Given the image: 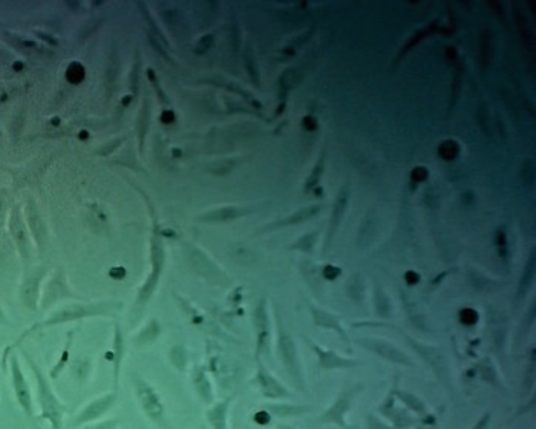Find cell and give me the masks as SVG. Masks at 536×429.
<instances>
[{
	"mask_svg": "<svg viewBox=\"0 0 536 429\" xmlns=\"http://www.w3.org/2000/svg\"><path fill=\"white\" fill-rule=\"evenodd\" d=\"M28 364L31 366L32 373L36 375L37 382V400L40 406V417L48 420L51 429H63V415L66 412V408L62 404L56 393H54L49 380L45 377V374L40 371L37 364L32 360L28 354H26Z\"/></svg>",
	"mask_w": 536,
	"mask_h": 429,
	"instance_id": "6da1fadb",
	"label": "cell"
},
{
	"mask_svg": "<svg viewBox=\"0 0 536 429\" xmlns=\"http://www.w3.org/2000/svg\"><path fill=\"white\" fill-rule=\"evenodd\" d=\"M133 385H135V394H137L138 404H139V406H142L143 412L155 425L167 428L163 402H161L158 393L155 391V388L147 384V382L142 377H137L135 380H133Z\"/></svg>",
	"mask_w": 536,
	"mask_h": 429,
	"instance_id": "7a4b0ae2",
	"label": "cell"
},
{
	"mask_svg": "<svg viewBox=\"0 0 536 429\" xmlns=\"http://www.w3.org/2000/svg\"><path fill=\"white\" fill-rule=\"evenodd\" d=\"M359 388H345L337 395V399L334 400V404L328 408V410L322 414L320 421L328 425H336L344 429H348L346 424V414L350 411L351 404L354 397L357 395Z\"/></svg>",
	"mask_w": 536,
	"mask_h": 429,
	"instance_id": "3957f363",
	"label": "cell"
},
{
	"mask_svg": "<svg viewBox=\"0 0 536 429\" xmlns=\"http://www.w3.org/2000/svg\"><path fill=\"white\" fill-rule=\"evenodd\" d=\"M279 351H280V359H282L287 371L290 373L293 380L296 382V385L299 388H302L304 377H302V370H300L296 345H294L290 334H288L282 327L279 328Z\"/></svg>",
	"mask_w": 536,
	"mask_h": 429,
	"instance_id": "277c9868",
	"label": "cell"
},
{
	"mask_svg": "<svg viewBox=\"0 0 536 429\" xmlns=\"http://www.w3.org/2000/svg\"><path fill=\"white\" fill-rule=\"evenodd\" d=\"M11 380L20 408H22L23 412L26 414V417L32 419V415H34V405H32L31 388L28 380L25 377L22 368L19 365V360L16 359V356L11 358Z\"/></svg>",
	"mask_w": 536,
	"mask_h": 429,
	"instance_id": "5b68a950",
	"label": "cell"
},
{
	"mask_svg": "<svg viewBox=\"0 0 536 429\" xmlns=\"http://www.w3.org/2000/svg\"><path fill=\"white\" fill-rule=\"evenodd\" d=\"M357 342L359 345L366 348V350H370L374 354H377L379 358L385 359L388 362H392V364H397V365L414 366V362L407 358L403 351L399 350L397 346L391 345L390 342H386L383 339L365 338V339H359Z\"/></svg>",
	"mask_w": 536,
	"mask_h": 429,
	"instance_id": "8992f818",
	"label": "cell"
},
{
	"mask_svg": "<svg viewBox=\"0 0 536 429\" xmlns=\"http://www.w3.org/2000/svg\"><path fill=\"white\" fill-rule=\"evenodd\" d=\"M117 397H118L117 393L113 391V393L104 394V395H102V397L89 402V404L77 414V417L74 419L72 426H82L86 424H92V421H96L100 417H103V415L109 411L113 405H115Z\"/></svg>",
	"mask_w": 536,
	"mask_h": 429,
	"instance_id": "52a82bcc",
	"label": "cell"
},
{
	"mask_svg": "<svg viewBox=\"0 0 536 429\" xmlns=\"http://www.w3.org/2000/svg\"><path fill=\"white\" fill-rule=\"evenodd\" d=\"M163 264H164V253H163V247H161L159 239H153L152 244V272L147 278L146 284L142 287V290L138 293V304H144L149 300L152 296V293L155 292V288L158 285L159 280V274L161 270H163Z\"/></svg>",
	"mask_w": 536,
	"mask_h": 429,
	"instance_id": "ba28073f",
	"label": "cell"
},
{
	"mask_svg": "<svg viewBox=\"0 0 536 429\" xmlns=\"http://www.w3.org/2000/svg\"><path fill=\"white\" fill-rule=\"evenodd\" d=\"M111 310V304L109 302H103V304H92V305H74L69 308H65V310H60L56 314H52L49 320L46 322L48 325L52 324H63V322H69V320H76V319H82V318H88L93 316V314H102Z\"/></svg>",
	"mask_w": 536,
	"mask_h": 429,
	"instance_id": "9c48e42d",
	"label": "cell"
},
{
	"mask_svg": "<svg viewBox=\"0 0 536 429\" xmlns=\"http://www.w3.org/2000/svg\"><path fill=\"white\" fill-rule=\"evenodd\" d=\"M311 350L314 354L317 356V365L322 371H333V370H348V368L356 366L359 362L350 359V358H344L339 356L336 351L331 350H325V348L319 346L317 344L311 342Z\"/></svg>",
	"mask_w": 536,
	"mask_h": 429,
	"instance_id": "30bf717a",
	"label": "cell"
},
{
	"mask_svg": "<svg viewBox=\"0 0 536 429\" xmlns=\"http://www.w3.org/2000/svg\"><path fill=\"white\" fill-rule=\"evenodd\" d=\"M348 201H350V184L345 183V186L339 190L336 201H334V206H333V210H331V217H330V226H328V230H326L325 249H328V247H330V243L333 241L334 234H336L339 226L342 223V219H344Z\"/></svg>",
	"mask_w": 536,
	"mask_h": 429,
	"instance_id": "8fae6325",
	"label": "cell"
},
{
	"mask_svg": "<svg viewBox=\"0 0 536 429\" xmlns=\"http://www.w3.org/2000/svg\"><path fill=\"white\" fill-rule=\"evenodd\" d=\"M258 384L260 391L268 399H287L290 397V393L287 391V388L276 380L273 375L268 373L265 368L260 365L258 370Z\"/></svg>",
	"mask_w": 536,
	"mask_h": 429,
	"instance_id": "7c38bea8",
	"label": "cell"
},
{
	"mask_svg": "<svg viewBox=\"0 0 536 429\" xmlns=\"http://www.w3.org/2000/svg\"><path fill=\"white\" fill-rule=\"evenodd\" d=\"M380 412L383 414L385 417L390 419L395 428L406 429V428H410V426H412L415 424V421L410 417V414L405 412V410L395 408V405H394V393L392 391L390 393V395H388L386 400L383 402V405H381Z\"/></svg>",
	"mask_w": 536,
	"mask_h": 429,
	"instance_id": "4fadbf2b",
	"label": "cell"
},
{
	"mask_svg": "<svg viewBox=\"0 0 536 429\" xmlns=\"http://www.w3.org/2000/svg\"><path fill=\"white\" fill-rule=\"evenodd\" d=\"M311 314H313L314 324H316L317 327L325 328V330L336 331L339 336L346 342V344L350 342V339H348V334L345 333L344 327L340 325V319L336 316V314H333L326 310H322V308H317V307H311Z\"/></svg>",
	"mask_w": 536,
	"mask_h": 429,
	"instance_id": "5bb4252c",
	"label": "cell"
},
{
	"mask_svg": "<svg viewBox=\"0 0 536 429\" xmlns=\"http://www.w3.org/2000/svg\"><path fill=\"white\" fill-rule=\"evenodd\" d=\"M230 404L232 399H225L209 408V411H207V421H209L212 429H229L227 415H229Z\"/></svg>",
	"mask_w": 536,
	"mask_h": 429,
	"instance_id": "9a60e30c",
	"label": "cell"
},
{
	"mask_svg": "<svg viewBox=\"0 0 536 429\" xmlns=\"http://www.w3.org/2000/svg\"><path fill=\"white\" fill-rule=\"evenodd\" d=\"M245 213L247 210L239 209V207H223V209L204 213L203 217H199V219L204 221V223H227V221L236 219Z\"/></svg>",
	"mask_w": 536,
	"mask_h": 429,
	"instance_id": "2e32d148",
	"label": "cell"
},
{
	"mask_svg": "<svg viewBox=\"0 0 536 429\" xmlns=\"http://www.w3.org/2000/svg\"><path fill=\"white\" fill-rule=\"evenodd\" d=\"M192 384L195 386L198 395L203 399L205 404H212L213 402V390L209 377H207L205 371L203 368H195L192 375Z\"/></svg>",
	"mask_w": 536,
	"mask_h": 429,
	"instance_id": "e0dca14e",
	"label": "cell"
},
{
	"mask_svg": "<svg viewBox=\"0 0 536 429\" xmlns=\"http://www.w3.org/2000/svg\"><path fill=\"white\" fill-rule=\"evenodd\" d=\"M319 212H320V204H313V206L304 207V209H299L298 212L291 213L290 217L280 219L279 223H276V224H273L271 229H276V227H287V226H294V224L304 223V221L313 218L314 214H317Z\"/></svg>",
	"mask_w": 536,
	"mask_h": 429,
	"instance_id": "ac0fdd59",
	"label": "cell"
},
{
	"mask_svg": "<svg viewBox=\"0 0 536 429\" xmlns=\"http://www.w3.org/2000/svg\"><path fill=\"white\" fill-rule=\"evenodd\" d=\"M392 393H394V397H397L400 402H403V404L414 412H417L420 415L426 414L425 402L421 400L420 397H417L415 394H412L410 391H403V390H394Z\"/></svg>",
	"mask_w": 536,
	"mask_h": 429,
	"instance_id": "d6986e66",
	"label": "cell"
},
{
	"mask_svg": "<svg viewBox=\"0 0 536 429\" xmlns=\"http://www.w3.org/2000/svg\"><path fill=\"white\" fill-rule=\"evenodd\" d=\"M122 359H123V336L120 327H115V340H113V385H115V388L118 386Z\"/></svg>",
	"mask_w": 536,
	"mask_h": 429,
	"instance_id": "ffe728a7",
	"label": "cell"
},
{
	"mask_svg": "<svg viewBox=\"0 0 536 429\" xmlns=\"http://www.w3.org/2000/svg\"><path fill=\"white\" fill-rule=\"evenodd\" d=\"M149 118H150V104H149V100L146 98L144 104L142 107V112H139V117H138V138H139V149L142 151L144 146L147 127H149Z\"/></svg>",
	"mask_w": 536,
	"mask_h": 429,
	"instance_id": "44dd1931",
	"label": "cell"
},
{
	"mask_svg": "<svg viewBox=\"0 0 536 429\" xmlns=\"http://www.w3.org/2000/svg\"><path fill=\"white\" fill-rule=\"evenodd\" d=\"M324 170H325V152H322L320 157L316 161V164L313 167L310 177H308L305 181V190H311L319 184L322 175H324Z\"/></svg>",
	"mask_w": 536,
	"mask_h": 429,
	"instance_id": "7402d4cb",
	"label": "cell"
},
{
	"mask_svg": "<svg viewBox=\"0 0 536 429\" xmlns=\"http://www.w3.org/2000/svg\"><path fill=\"white\" fill-rule=\"evenodd\" d=\"M267 410L268 412L278 415V417H290V415H299L310 411L308 408L299 405H271L267 406Z\"/></svg>",
	"mask_w": 536,
	"mask_h": 429,
	"instance_id": "603a6c76",
	"label": "cell"
},
{
	"mask_svg": "<svg viewBox=\"0 0 536 429\" xmlns=\"http://www.w3.org/2000/svg\"><path fill=\"white\" fill-rule=\"evenodd\" d=\"M317 236H319L317 232L306 233V234H304V236H300L296 241V243H293L290 245V249L291 250H299V252H311L314 249V245H316Z\"/></svg>",
	"mask_w": 536,
	"mask_h": 429,
	"instance_id": "cb8c5ba5",
	"label": "cell"
},
{
	"mask_svg": "<svg viewBox=\"0 0 536 429\" xmlns=\"http://www.w3.org/2000/svg\"><path fill=\"white\" fill-rule=\"evenodd\" d=\"M533 274H535V252H532V256H531V259H528V263L526 264L524 273H522L521 285H520V294H521V296L528 290V285L532 284Z\"/></svg>",
	"mask_w": 536,
	"mask_h": 429,
	"instance_id": "d4e9b609",
	"label": "cell"
},
{
	"mask_svg": "<svg viewBox=\"0 0 536 429\" xmlns=\"http://www.w3.org/2000/svg\"><path fill=\"white\" fill-rule=\"evenodd\" d=\"M460 152L458 144L452 142V140H447L443 144H440V155L443 157L446 161H452L454 158H457Z\"/></svg>",
	"mask_w": 536,
	"mask_h": 429,
	"instance_id": "484cf974",
	"label": "cell"
},
{
	"mask_svg": "<svg viewBox=\"0 0 536 429\" xmlns=\"http://www.w3.org/2000/svg\"><path fill=\"white\" fill-rule=\"evenodd\" d=\"M244 60H245V68H247V71H249V74H250V78L253 80L254 85H259V76H258L256 68H254V57H253V54H252L250 48L245 51V57H244Z\"/></svg>",
	"mask_w": 536,
	"mask_h": 429,
	"instance_id": "4316f807",
	"label": "cell"
},
{
	"mask_svg": "<svg viewBox=\"0 0 536 429\" xmlns=\"http://www.w3.org/2000/svg\"><path fill=\"white\" fill-rule=\"evenodd\" d=\"M212 43H213V37H212L210 34L204 36V37L201 38L199 42L197 43V46H195V52H197V54H204L205 51H209V48L212 46Z\"/></svg>",
	"mask_w": 536,
	"mask_h": 429,
	"instance_id": "83f0119b",
	"label": "cell"
},
{
	"mask_svg": "<svg viewBox=\"0 0 536 429\" xmlns=\"http://www.w3.org/2000/svg\"><path fill=\"white\" fill-rule=\"evenodd\" d=\"M139 63H138V58L135 60V63H133V69H132V76H131V86H132V91L133 94H138V78H139Z\"/></svg>",
	"mask_w": 536,
	"mask_h": 429,
	"instance_id": "f1b7e54d",
	"label": "cell"
},
{
	"mask_svg": "<svg viewBox=\"0 0 536 429\" xmlns=\"http://www.w3.org/2000/svg\"><path fill=\"white\" fill-rule=\"evenodd\" d=\"M340 268L336 265H325L324 267V278L326 280H334L340 276Z\"/></svg>",
	"mask_w": 536,
	"mask_h": 429,
	"instance_id": "f546056e",
	"label": "cell"
},
{
	"mask_svg": "<svg viewBox=\"0 0 536 429\" xmlns=\"http://www.w3.org/2000/svg\"><path fill=\"white\" fill-rule=\"evenodd\" d=\"M368 425H370L371 429H391L390 426H386L383 421H380L379 419H375L374 414L368 415Z\"/></svg>",
	"mask_w": 536,
	"mask_h": 429,
	"instance_id": "4dcf8cb0",
	"label": "cell"
},
{
	"mask_svg": "<svg viewBox=\"0 0 536 429\" xmlns=\"http://www.w3.org/2000/svg\"><path fill=\"white\" fill-rule=\"evenodd\" d=\"M117 428H118V420H106V421H102V424L93 425L91 428H86V429H117Z\"/></svg>",
	"mask_w": 536,
	"mask_h": 429,
	"instance_id": "1f68e13d",
	"label": "cell"
},
{
	"mask_svg": "<svg viewBox=\"0 0 536 429\" xmlns=\"http://www.w3.org/2000/svg\"><path fill=\"white\" fill-rule=\"evenodd\" d=\"M491 420H492V415L487 412V414L482 415V417L477 421V424L473 425L472 429H487V428H489V424H491Z\"/></svg>",
	"mask_w": 536,
	"mask_h": 429,
	"instance_id": "d6a6232c",
	"label": "cell"
},
{
	"mask_svg": "<svg viewBox=\"0 0 536 429\" xmlns=\"http://www.w3.org/2000/svg\"><path fill=\"white\" fill-rule=\"evenodd\" d=\"M412 177L417 181H423L427 178V170L425 169V167H417V169H414Z\"/></svg>",
	"mask_w": 536,
	"mask_h": 429,
	"instance_id": "836d02e7",
	"label": "cell"
},
{
	"mask_svg": "<svg viewBox=\"0 0 536 429\" xmlns=\"http://www.w3.org/2000/svg\"><path fill=\"white\" fill-rule=\"evenodd\" d=\"M149 74H150V80H152V83L155 85V88H157V91H158V97H159V100H161V102H163V103H167V100H166V97H164L163 91L159 89V85H158V82H157V77H153V72H152V71H149Z\"/></svg>",
	"mask_w": 536,
	"mask_h": 429,
	"instance_id": "e575fe53",
	"label": "cell"
},
{
	"mask_svg": "<svg viewBox=\"0 0 536 429\" xmlns=\"http://www.w3.org/2000/svg\"><path fill=\"white\" fill-rule=\"evenodd\" d=\"M280 429H298V428H291V426H287V425H280Z\"/></svg>",
	"mask_w": 536,
	"mask_h": 429,
	"instance_id": "d590c367",
	"label": "cell"
},
{
	"mask_svg": "<svg viewBox=\"0 0 536 429\" xmlns=\"http://www.w3.org/2000/svg\"><path fill=\"white\" fill-rule=\"evenodd\" d=\"M2 318H3V314H2V311H0V320H2Z\"/></svg>",
	"mask_w": 536,
	"mask_h": 429,
	"instance_id": "8d00e7d4",
	"label": "cell"
},
{
	"mask_svg": "<svg viewBox=\"0 0 536 429\" xmlns=\"http://www.w3.org/2000/svg\"><path fill=\"white\" fill-rule=\"evenodd\" d=\"M199 429H207V428H205V426H201V428H199Z\"/></svg>",
	"mask_w": 536,
	"mask_h": 429,
	"instance_id": "74e56055",
	"label": "cell"
}]
</instances>
